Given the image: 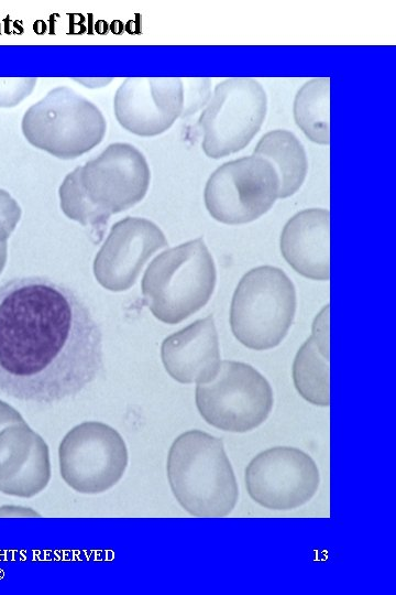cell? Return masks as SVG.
<instances>
[{
  "label": "cell",
  "mask_w": 396,
  "mask_h": 595,
  "mask_svg": "<svg viewBox=\"0 0 396 595\" xmlns=\"http://www.w3.org/2000/svg\"><path fill=\"white\" fill-rule=\"evenodd\" d=\"M296 306L295 285L282 269L253 268L240 279L232 295V334L249 349H272L287 335Z\"/></svg>",
  "instance_id": "5"
},
{
  "label": "cell",
  "mask_w": 396,
  "mask_h": 595,
  "mask_svg": "<svg viewBox=\"0 0 396 595\" xmlns=\"http://www.w3.org/2000/svg\"><path fill=\"white\" fill-rule=\"evenodd\" d=\"M183 108L184 87L178 77H129L113 98L119 125L140 137L165 132L182 117Z\"/></svg>",
  "instance_id": "13"
},
{
  "label": "cell",
  "mask_w": 396,
  "mask_h": 595,
  "mask_svg": "<svg viewBox=\"0 0 396 595\" xmlns=\"http://www.w3.org/2000/svg\"><path fill=\"white\" fill-rule=\"evenodd\" d=\"M311 337L320 353L329 358V305L327 304L316 315L311 325Z\"/></svg>",
  "instance_id": "23"
},
{
  "label": "cell",
  "mask_w": 396,
  "mask_h": 595,
  "mask_svg": "<svg viewBox=\"0 0 396 595\" xmlns=\"http://www.w3.org/2000/svg\"><path fill=\"white\" fill-rule=\"evenodd\" d=\"M166 475L175 499L190 516L226 517L238 502V483L223 441L205 431L188 430L173 441Z\"/></svg>",
  "instance_id": "3"
},
{
  "label": "cell",
  "mask_w": 396,
  "mask_h": 595,
  "mask_svg": "<svg viewBox=\"0 0 396 595\" xmlns=\"http://www.w3.org/2000/svg\"><path fill=\"white\" fill-rule=\"evenodd\" d=\"M294 119L312 142H330V78L319 77L306 82L294 100Z\"/></svg>",
  "instance_id": "18"
},
{
  "label": "cell",
  "mask_w": 396,
  "mask_h": 595,
  "mask_svg": "<svg viewBox=\"0 0 396 595\" xmlns=\"http://www.w3.org/2000/svg\"><path fill=\"white\" fill-rule=\"evenodd\" d=\"M20 412L3 400H0V431L9 424L23 422Z\"/></svg>",
  "instance_id": "25"
},
{
  "label": "cell",
  "mask_w": 396,
  "mask_h": 595,
  "mask_svg": "<svg viewBox=\"0 0 396 595\" xmlns=\"http://www.w3.org/2000/svg\"><path fill=\"white\" fill-rule=\"evenodd\" d=\"M168 245L161 228L142 217H125L110 229L94 260V274L107 290L121 292L136 282L147 260Z\"/></svg>",
  "instance_id": "12"
},
{
  "label": "cell",
  "mask_w": 396,
  "mask_h": 595,
  "mask_svg": "<svg viewBox=\"0 0 396 595\" xmlns=\"http://www.w3.org/2000/svg\"><path fill=\"white\" fill-rule=\"evenodd\" d=\"M8 258V244L7 241H0V274L6 266Z\"/></svg>",
  "instance_id": "27"
},
{
  "label": "cell",
  "mask_w": 396,
  "mask_h": 595,
  "mask_svg": "<svg viewBox=\"0 0 396 595\" xmlns=\"http://www.w3.org/2000/svg\"><path fill=\"white\" fill-rule=\"evenodd\" d=\"M34 77H0V108H12L31 95Z\"/></svg>",
  "instance_id": "20"
},
{
  "label": "cell",
  "mask_w": 396,
  "mask_h": 595,
  "mask_svg": "<svg viewBox=\"0 0 396 595\" xmlns=\"http://www.w3.org/2000/svg\"><path fill=\"white\" fill-rule=\"evenodd\" d=\"M195 402L209 425L226 432L246 433L266 421L274 396L267 379L253 366L223 360L211 381L197 385Z\"/></svg>",
  "instance_id": "7"
},
{
  "label": "cell",
  "mask_w": 396,
  "mask_h": 595,
  "mask_svg": "<svg viewBox=\"0 0 396 595\" xmlns=\"http://www.w3.org/2000/svg\"><path fill=\"white\" fill-rule=\"evenodd\" d=\"M279 194V178L273 164L248 155L220 165L209 176L204 201L209 215L227 225L254 221L266 214Z\"/></svg>",
  "instance_id": "10"
},
{
  "label": "cell",
  "mask_w": 396,
  "mask_h": 595,
  "mask_svg": "<svg viewBox=\"0 0 396 595\" xmlns=\"http://www.w3.org/2000/svg\"><path fill=\"white\" fill-rule=\"evenodd\" d=\"M330 213L308 208L285 224L279 239L283 258L300 275L328 281L330 278Z\"/></svg>",
  "instance_id": "16"
},
{
  "label": "cell",
  "mask_w": 396,
  "mask_h": 595,
  "mask_svg": "<svg viewBox=\"0 0 396 595\" xmlns=\"http://www.w3.org/2000/svg\"><path fill=\"white\" fill-rule=\"evenodd\" d=\"M249 496L270 510H292L317 493L320 475L314 458L293 446H274L256 454L246 465Z\"/></svg>",
  "instance_id": "11"
},
{
  "label": "cell",
  "mask_w": 396,
  "mask_h": 595,
  "mask_svg": "<svg viewBox=\"0 0 396 595\" xmlns=\"http://www.w3.org/2000/svg\"><path fill=\"white\" fill-rule=\"evenodd\" d=\"M128 464L124 439L103 422H81L59 442L61 477L79 494L98 495L111 489L122 479Z\"/></svg>",
  "instance_id": "8"
},
{
  "label": "cell",
  "mask_w": 396,
  "mask_h": 595,
  "mask_svg": "<svg viewBox=\"0 0 396 595\" xmlns=\"http://www.w3.org/2000/svg\"><path fill=\"white\" fill-rule=\"evenodd\" d=\"M254 155L268 160L279 178L278 198L294 195L301 187L308 171L304 145L290 131L276 129L265 133L257 142Z\"/></svg>",
  "instance_id": "17"
},
{
  "label": "cell",
  "mask_w": 396,
  "mask_h": 595,
  "mask_svg": "<svg viewBox=\"0 0 396 595\" xmlns=\"http://www.w3.org/2000/svg\"><path fill=\"white\" fill-rule=\"evenodd\" d=\"M161 359L166 372L180 383H207L221 365L219 337L212 315L164 338Z\"/></svg>",
  "instance_id": "15"
},
{
  "label": "cell",
  "mask_w": 396,
  "mask_h": 595,
  "mask_svg": "<svg viewBox=\"0 0 396 595\" xmlns=\"http://www.w3.org/2000/svg\"><path fill=\"white\" fill-rule=\"evenodd\" d=\"M217 282L213 258L201 237L156 256L142 279V293L152 314L177 324L204 307Z\"/></svg>",
  "instance_id": "4"
},
{
  "label": "cell",
  "mask_w": 396,
  "mask_h": 595,
  "mask_svg": "<svg viewBox=\"0 0 396 595\" xmlns=\"http://www.w3.org/2000/svg\"><path fill=\"white\" fill-rule=\"evenodd\" d=\"M292 377L299 396L317 407H329V358L319 350L310 336L297 350Z\"/></svg>",
  "instance_id": "19"
},
{
  "label": "cell",
  "mask_w": 396,
  "mask_h": 595,
  "mask_svg": "<svg viewBox=\"0 0 396 595\" xmlns=\"http://www.w3.org/2000/svg\"><path fill=\"white\" fill-rule=\"evenodd\" d=\"M102 369L101 327L74 289L41 275L0 285V391L55 403L79 394Z\"/></svg>",
  "instance_id": "1"
},
{
  "label": "cell",
  "mask_w": 396,
  "mask_h": 595,
  "mask_svg": "<svg viewBox=\"0 0 396 595\" xmlns=\"http://www.w3.org/2000/svg\"><path fill=\"white\" fill-rule=\"evenodd\" d=\"M184 87V108L182 117L195 113L208 104L211 91L210 80L208 78H185Z\"/></svg>",
  "instance_id": "21"
},
{
  "label": "cell",
  "mask_w": 396,
  "mask_h": 595,
  "mask_svg": "<svg viewBox=\"0 0 396 595\" xmlns=\"http://www.w3.org/2000/svg\"><path fill=\"white\" fill-rule=\"evenodd\" d=\"M0 517H3V518H7V517H14V518H18V517H26V518H32V517H41V513H38L36 510L30 508V507H25V506H20V505H2L0 506Z\"/></svg>",
  "instance_id": "24"
},
{
  "label": "cell",
  "mask_w": 396,
  "mask_h": 595,
  "mask_svg": "<svg viewBox=\"0 0 396 595\" xmlns=\"http://www.w3.org/2000/svg\"><path fill=\"white\" fill-rule=\"evenodd\" d=\"M22 210L18 202L0 188V241H7L20 221Z\"/></svg>",
  "instance_id": "22"
},
{
  "label": "cell",
  "mask_w": 396,
  "mask_h": 595,
  "mask_svg": "<svg viewBox=\"0 0 396 595\" xmlns=\"http://www.w3.org/2000/svg\"><path fill=\"white\" fill-rule=\"evenodd\" d=\"M266 110V93L257 80L232 77L217 84L198 120L205 154L220 159L244 149L261 129Z\"/></svg>",
  "instance_id": "9"
},
{
  "label": "cell",
  "mask_w": 396,
  "mask_h": 595,
  "mask_svg": "<svg viewBox=\"0 0 396 595\" xmlns=\"http://www.w3.org/2000/svg\"><path fill=\"white\" fill-rule=\"evenodd\" d=\"M21 130L34 148L73 160L103 140L107 122L94 102L70 87L58 86L26 109Z\"/></svg>",
  "instance_id": "6"
},
{
  "label": "cell",
  "mask_w": 396,
  "mask_h": 595,
  "mask_svg": "<svg viewBox=\"0 0 396 595\" xmlns=\"http://www.w3.org/2000/svg\"><path fill=\"white\" fill-rule=\"evenodd\" d=\"M150 182L144 154L131 143H111L65 176L58 188L59 205L69 219L89 228L98 244L111 215L140 203Z\"/></svg>",
  "instance_id": "2"
},
{
  "label": "cell",
  "mask_w": 396,
  "mask_h": 595,
  "mask_svg": "<svg viewBox=\"0 0 396 595\" xmlns=\"http://www.w3.org/2000/svg\"><path fill=\"white\" fill-rule=\"evenodd\" d=\"M51 477L48 445L25 421L0 431V493L31 498L47 487Z\"/></svg>",
  "instance_id": "14"
},
{
  "label": "cell",
  "mask_w": 396,
  "mask_h": 595,
  "mask_svg": "<svg viewBox=\"0 0 396 595\" xmlns=\"http://www.w3.org/2000/svg\"><path fill=\"white\" fill-rule=\"evenodd\" d=\"M112 79L111 78H76L75 82L84 85L87 88H101L107 86Z\"/></svg>",
  "instance_id": "26"
}]
</instances>
